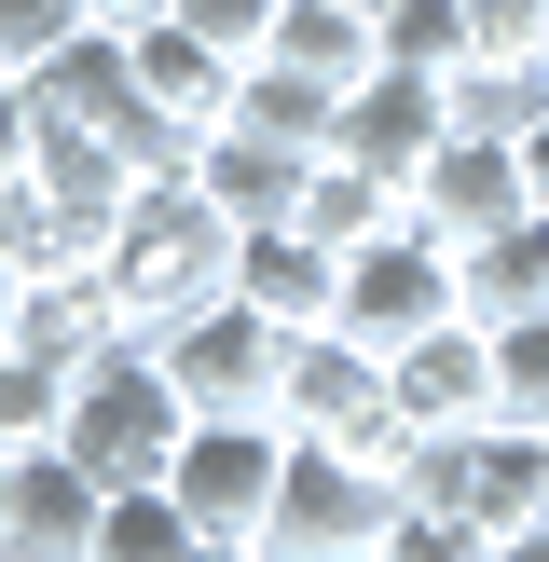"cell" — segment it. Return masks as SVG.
Here are the masks:
<instances>
[{"label":"cell","instance_id":"29","mask_svg":"<svg viewBox=\"0 0 549 562\" xmlns=\"http://www.w3.org/2000/svg\"><path fill=\"white\" fill-rule=\"evenodd\" d=\"M27 165H42V97L27 69H0V192H27Z\"/></svg>","mask_w":549,"mask_h":562},{"label":"cell","instance_id":"24","mask_svg":"<svg viewBox=\"0 0 549 562\" xmlns=\"http://www.w3.org/2000/svg\"><path fill=\"white\" fill-rule=\"evenodd\" d=\"M494 412L549 426V316H494Z\"/></svg>","mask_w":549,"mask_h":562},{"label":"cell","instance_id":"28","mask_svg":"<svg viewBox=\"0 0 549 562\" xmlns=\"http://www.w3.org/2000/svg\"><path fill=\"white\" fill-rule=\"evenodd\" d=\"M467 42H481V55H522V69H549V0H467Z\"/></svg>","mask_w":549,"mask_h":562},{"label":"cell","instance_id":"19","mask_svg":"<svg viewBox=\"0 0 549 562\" xmlns=\"http://www.w3.org/2000/svg\"><path fill=\"white\" fill-rule=\"evenodd\" d=\"M399 220H412V192H399V179H371V165L316 151V179H302V234H329V247H371V234H399Z\"/></svg>","mask_w":549,"mask_h":562},{"label":"cell","instance_id":"32","mask_svg":"<svg viewBox=\"0 0 549 562\" xmlns=\"http://www.w3.org/2000/svg\"><path fill=\"white\" fill-rule=\"evenodd\" d=\"M522 179H536V206H549V110H536V137H522Z\"/></svg>","mask_w":549,"mask_h":562},{"label":"cell","instance_id":"16","mask_svg":"<svg viewBox=\"0 0 549 562\" xmlns=\"http://www.w3.org/2000/svg\"><path fill=\"white\" fill-rule=\"evenodd\" d=\"M192 179L220 192V206L261 234V220H302V179H316V151H274V137H247V124H220L206 151H192Z\"/></svg>","mask_w":549,"mask_h":562},{"label":"cell","instance_id":"31","mask_svg":"<svg viewBox=\"0 0 549 562\" xmlns=\"http://www.w3.org/2000/svg\"><path fill=\"white\" fill-rule=\"evenodd\" d=\"M192 562H274L261 536H192Z\"/></svg>","mask_w":549,"mask_h":562},{"label":"cell","instance_id":"26","mask_svg":"<svg viewBox=\"0 0 549 562\" xmlns=\"http://www.w3.org/2000/svg\"><path fill=\"white\" fill-rule=\"evenodd\" d=\"M82 27H97L82 0H0V69H55Z\"/></svg>","mask_w":549,"mask_h":562},{"label":"cell","instance_id":"20","mask_svg":"<svg viewBox=\"0 0 549 562\" xmlns=\"http://www.w3.org/2000/svg\"><path fill=\"white\" fill-rule=\"evenodd\" d=\"M439 110H453V137H536L549 69H522V55H467V69L439 82Z\"/></svg>","mask_w":549,"mask_h":562},{"label":"cell","instance_id":"3","mask_svg":"<svg viewBox=\"0 0 549 562\" xmlns=\"http://www.w3.org/2000/svg\"><path fill=\"white\" fill-rule=\"evenodd\" d=\"M384 521H399V467H384V453L289 439V494H274V521H261L274 562H371Z\"/></svg>","mask_w":549,"mask_h":562},{"label":"cell","instance_id":"4","mask_svg":"<svg viewBox=\"0 0 549 562\" xmlns=\"http://www.w3.org/2000/svg\"><path fill=\"white\" fill-rule=\"evenodd\" d=\"M274 426L289 439H344V453H384L399 467V384L357 329H289V384H274Z\"/></svg>","mask_w":549,"mask_h":562},{"label":"cell","instance_id":"14","mask_svg":"<svg viewBox=\"0 0 549 562\" xmlns=\"http://www.w3.org/2000/svg\"><path fill=\"white\" fill-rule=\"evenodd\" d=\"M453 289H467V316H549V206H522V220H494V234H467L453 247Z\"/></svg>","mask_w":549,"mask_h":562},{"label":"cell","instance_id":"30","mask_svg":"<svg viewBox=\"0 0 549 562\" xmlns=\"http://www.w3.org/2000/svg\"><path fill=\"white\" fill-rule=\"evenodd\" d=\"M82 14H97V42H137V27H165L179 0H82Z\"/></svg>","mask_w":549,"mask_h":562},{"label":"cell","instance_id":"5","mask_svg":"<svg viewBox=\"0 0 549 562\" xmlns=\"http://www.w3.org/2000/svg\"><path fill=\"white\" fill-rule=\"evenodd\" d=\"M439 316H467V289H453V247H439L426 220L344 247V302H329V329H357L371 357H399V344H426Z\"/></svg>","mask_w":549,"mask_h":562},{"label":"cell","instance_id":"7","mask_svg":"<svg viewBox=\"0 0 549 562\" xmlns=\"http://www.w3.org/2000/svg\"><path fill=\"white\" fill-rule=\"evenodd\" d=\"M152 357H165V384L192 412H274V384H289V329L261 302H206V316L152 329Z\"/></svg>","mask_w":549,"mask_h":562},{"label":"cell","instance_id":"17","mask_svg":"<svg viewBox=\"0 0 549 562\" xmlns=\"http://www.w3.org/2000/svg\"><path fill=\"white\" fill-rule=\"evenodd\" d=\"M274 55H289V69H316L329 97H357V82L384 69V27L357 14V0H289V14H274Z\"/></svg>","mask_w":549,"mask_h":562},{"label":"cell","instance_id":"13","mask_svg":"<svg viewBox=\"0 0 549 562\" xmlns=\"http://www.w3.org/2000/svg\"><path fill=\"white\" fill-rule=\"evenodd\" d=\"M124 69H137V97H152L165 110V124H192V137H220V124H234V55H220V42H192V27L179 14H165V27H137V42H124Z\"/></svg>","mask_w":549,"mask_h":562},{"label":"cell","instance_id":"15","mask_svg":"<svg viewBox=\"0 0 549 562\" xmlns=\"http://www.w3.org/2000/svg\"><path fill=\"white\" fill-rule=\"evenodd\" d=\"M467 521H481V536L549 521V426H508V412H494V426L467 439Z\"/></svg>","mask_w":549,"mask_h":562},{"label":"cell","instance_id":"8","mask_svg":"<svg viewBox=\"0 0 549 562\" xmlns=\"http://www.w3.org/2000/svg\"><path fill=\"white\" fill-rule=\"evenodd\" d=\"M522 206H536V179H522V137H439L426 179H412V220H426L439 247L494 234V220H522Z\"/></svg>","mask_w":549,"mask_h":562},{"label":"cell","instance_id":"33","mask_svg":"<svg viewBox=\"0 0 549 562\" xmlns=\"http://www.w3.org/2000/svg\"><path fill=\"white\" fill-rule=\"evenodd\" d=\"M494 562H549V521H522V536H494Z\"/></svg>","mask_w":549,"mask_h":562},{"label":"cell","instance_id":"22","mask_svg":"<svg viewBox=\"0 0 549 562\" xmlns=\"http://www.w3.org/2000/svg\"><path fill=\"white\" fill-rule=\"evenodd\" d=\"M69 384L82 371H55L42 344H0V453H42V439L69 426Z\"/></svg>","mask_w":549,"mask_h":562},{"label":"cell","instance_id":"2","mask_svg":"<svg viewBox=\"0 0 549 562\" xmlns=\"http://www.w3.org/2000/svg\"><path fill=\"white\" fill-rule=\"evenodd\" d=\"M55 439H69V453L97 467L110 494H124V481H165V467H179V439H192V398L165 384L152 329H137V344H110L97 371L69 384V426H55Z\"/></svg>","mask_w":549,"mask_h":562},{"label":"cell","instance_id":"35","mask_svg":"<svg viewBox=\"0 0 549 562\" xmlns=\"http://www.w3.org/2000/svg\"><path fill=\"white\" fill-rule=\"evenodd\" d=\"M357 14H384V0H357Z\"/></svg>","mask_w":549,"mask_h":562},{"label":"cell","instance_id":"9","mask_svg":"<svg viewBox=\"0 0 549 562\" xmlns=\"http://www.w3.org/2000/svg\"><path fill=\"white\" fill-rule=\"evenodd\" d=\"M439 137H453V110H439V82H426V69H371V82L344 97V124H329V151L412 192V179H426V151H439Z\"/></svg>","mask_w":549,"mask_h":562},{"label":"cell","instance_id":"12","mask_svg":"<svg viewBox=\"0 0 549 562\" xmlns=\"http://www.w3.org/2000/svg\"><path fill=\"white\" fill-rule=\"evenodd\" d=\"M234 302H261L274 329H329V302H344V247L302 234V220H261V234L234 247Z\"/></svg>","mask_w":549,"mask_h":562},{"label":"cell","instance_id":"21","mask_svg":"<svg viewBox=\"0 0 549 562\" xmlns=\"http://www.w3.org/2000/svg\"><path fill=\"white\" fill-rule=\"evenodd\" d=\"M192 536H206V521H192L165 481H124L97 508V562H192Z\"/></svg>","mask_w":549,"mask_h":562},{"label":"cell","instance_id":"27","mask_svg":"<svg viewBox=\"0 0 549 562\" xmlns=\"http://www.w3.org/2000/svg\"><path fill=\"white\" fill-rule=\"evenodd\" d=\"M274 14H289V0H179V27H192V42H220L234 69H261V55H274Z\"/></svg>","mask_w":549,"mask_h":562},{"label":"cell","instance_id":"18","mask_svg":"<svg viewBox=\"0 0 549 562\" xmlns=\"http://www.w3.org/2000/svg\"><path fill=\"white\" fill-rule=\"evenodd\" d=\"M234 124H247V137H274V151H329L344 97H329L316 69H289V55H261V69L234 82Z\"/></svg>","mask_w":549,"mask_h":562},{"label":"cell","instance_id":"11","mask_svg":"<svg viewBox=\"0 0 549 562\" xmlns=\"http://www.w3.org/2000/svg\"><path fill=\"white\" fill-rule=\"evenodd\" d=\"M384 384H399V426H494V329L439 316L426 344L384 357Z\"/></svg>","mask_w":549,"mask_h":562},{"label":"cell","instance_id":"34","mask_svg":"<svg viewBox=\"0 0 549 562\" xmlns=\"http://www.w3.org/2000/svg\"><path fill=\"white\" fill-rule=\"evenodd\" d=\"M0 521H14V453H0Z\"/></svg>","mask_w":549,"mask_h":562},{"label":"cell","instance_id":"36","mask_svg":"<svg viewBox=\"0 0 549 562\" xmlns=\"http://www.w3.org/2000/svg\"><path fill=\"white\" fill-rule=\"evenodd\" d=\"M0 562H14V549H0Z\"/></svg>","mask_w":549,"mask_h":562},{"label":"cell","instance_id":"10","mask_svg":"<svg viewBox=\"0 0 549 562\" xmlns=\"http://www.w3.org/2000/svg\"><path fill=\"white\" fill-rule=\"evenodd\" d=\"M97 508H110V481L69 439H42V453H14V521H0V549L14 562H97Z\"/></svg>","mask_w":549,"mask_h":562},{"label":"cell","instance_id":"25","mask_svg":"<svg viewBox=\"0 0 549 562\" xmlns=\"http://www.w3.org/2000/svg\"><path fill=\"white\" fill-rule=\"evenodd\" d=\"M371 562H494V536H481L467 508H412V494H399V521H384Z\"/></svg>","mask_w":549,"mask_h":562},{"label":"cell","instance_id":"6","mask_svg":"<svg viewBox=\"0 0 549 562\" xmlns=\"http://www.w3.org/2000/svg\"><path fill=\"white\" fill-rule=\"evenodd\" d=\"M165 494H179L206 536H261L274 494H289V426L274 412H192L179 467H165Z\"/></svg>","mask_w":549,"mask_h":562},{"label":"cell","instance_id":"1","mask_svg":"<svg viewBox=\"0 0 549 562\" xmlns=\"http://www.w3.org/2000/svg\"><path fill=\"white\" fill-rule=\"evenodd\" d=\"M234 247H247V220L206 179H137L124 220H110V247H97V274H110V302L137 329H179L206 302H234Z\"/></svg>","mask_w":549,"mask_h":562},{"label":"cell","instance_id":"23","mask_svg":"<svg viewBox=\"0 0 549 562\" xmlns=\"http://www.w3.org/2000/svg\"><path fill=\"white\" fill-rule=\"evenodd\" d=\"M384 69H426V82H453L467 69V55H481V42H467V0H384Z\"/></svg>","mask_w":549,"mask_h":562}]
</instances>
